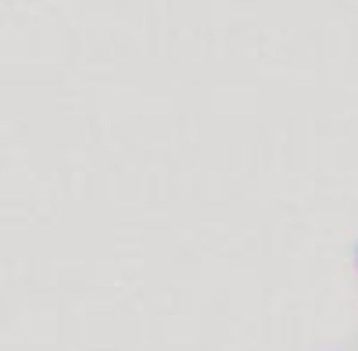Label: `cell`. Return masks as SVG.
Listing matches in <instances>:
<instances>
[]
</instances>
